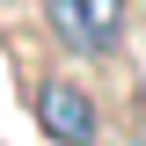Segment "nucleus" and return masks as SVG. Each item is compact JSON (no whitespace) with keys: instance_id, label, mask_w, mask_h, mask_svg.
<instances>
[{"instance_id":"f257e3e1","label":"nucleus","mask_w":146,"mask_h":146,"mask_svg":"<svg viewBox=\"0 0 146 146\" xmlns=\"http://www.w3.org/2000/svg\"><path fill=\"white\" fill-rule=\"evenodd\" d=\"M44 22H51V36L66 44L73 58H102V51L124 44L131 7H124V0H44Z\"/></svg>"},{"instance_id":"f03ea898","label":"nucleus","mask_w":146,"mask_h":146,"mask_svg":"<svg viewBox=\"0 0 146 146\" xmlns=\"http://www.w3.org/2000/svg\"><path fill=\"white\" fill-rule=\"evenodd\" d=\"M36 124L51 146H95V102L73 80H44L36 88Z\"/></svg>"}]
</instances>
